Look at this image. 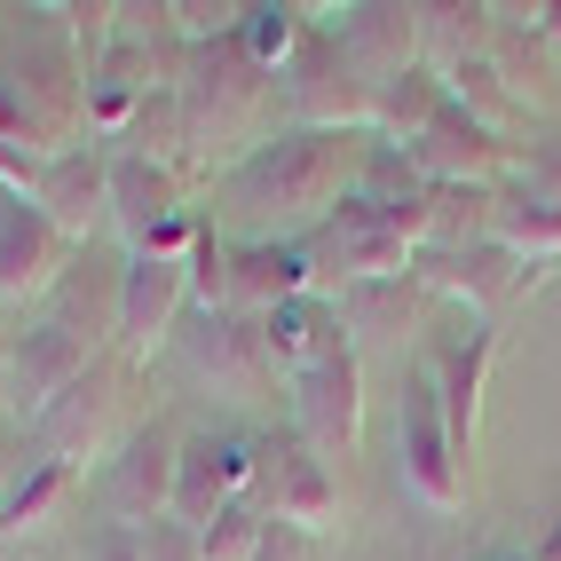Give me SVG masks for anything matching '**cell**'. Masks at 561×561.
Segmentation results:
<instances>
[{"instance_id": "1", "label": "cell", "mask_w": 561, "mask_h": 561, "mask_svg": "<svg viewBox=\"0 0 561 561\" xmlns=\"http://www.w3.org/2000/svg\"><path fill=\"white\" fill-rule=\"evenodd\" d=\"M380 151V135H317V127H285L270 142H253V151L230 167V198L238 206H261V214H332L371 167Z\"/></svg>"}, {"instance_id": "2", "label": "cell", "mask_w": 561, "mask_h": 561, "mask_svg": "<svg viewBox=\"0 0 561 561\" xmlns=\"http://www.w3.org/2000/svg\"><path fill=\"white\" fill-rule=\"evenodd\" d=\"M270 88H277V80L245 56L238 32H221V41H206V48L182 56L174 103H182V127H191V182H206L221 159L238 151V142H253Z\"/></svg>"}, {"instance_id": "3", "label": "cell", "mask_w": 561, "mask_h": 561, "mask_svg": "<svg viewBox=\"0 0 561 561\" xmlns=\"http://www.w3.org/2000/svg\"><path fill=\"white\" fill-rule=\"evenodd\" d=\"M127 403H135V364L119 348H103L80 380H71L41 420H32V459H64V467L88 474V459H111L135 435Z\"/></svg>"}, {"instance_id": "4", "label": "cell", "mask_w": 561, "mask_h": 561, "mask_svg": "<svg viewBox=\"0 0 561 561\" xmlns=\"http://www.w3.org/2000/svg\"><path fill=\"white\" fill-rule=\"evenodd\" d=\"M80 127H88V80L71 48H32L0 80V142H16L32 159H64L80 151Z\"/></svg>"}, {"instance_id": "5", "label": "cell", "mask_w": 561, "mask_h": 561, "mask_svg": "<svg viewBox=\"0 0 561 561\" xmlns=\"http://www.w3.org/2000/svg\"><path fill=\"white\" fill-rule=\"evenodd\" d=\"M285 80V111L293 127H317V135H371V111H380V80L341 48V32L309 24L293 64L277 71Z\"/></svg>"}, {"instance_id": "6", "label": "cell", "mask_w": 561, "mask_h": 561, "mask_svg": "<svg viewBox=\"0 0 561 561\" xmlns=\"http://www.w3.org/2000/svg\"><path fill=\"white\" fill-rule=\"evenodd\" d=\"M301 245H309L317 293H348V285H371V277H411V261H420L403 245V230L388 221V206L364 198V191H348L317 221V238H301Z\"/></svg>"}, {"instance_id": "7", "label": "cell", "mask_w": 561, "mask_h": 561, "mask_svg": "<svg viewBox=\"0 0 561 561\" xmlns=\"http://www.w3.org/2000/svg\"><path fill=\"white\" fill-rule=\"evenodd\" d=\"M182 443H191V435H182V427L167 420V411H159V420H135V435L103 459L95 499H103V514L119 522V530H151V522H174Z\"/></svg>"}, {"instance_id": "8", "label": "cell", "mask_w": 561, "mask_h": 561, "mask_svg": "<svg viewBox=\"0 0 561 561\" xmlns=\"http://www.w3.org/2000/svg\"><path fill=\"white\" fill-rule=\"evenodd\" d=\"M253 506L285 522V530H309L324 538L332 522H341V474H332L324 451H309L301 435H261L253 443Z\"/></svg>"}, {"instance_id": "9", "label": "cell", "mask_w": 561, "mask_h": 561, "mask_svg": "<svg viewBox=\"0 0 561 561\" xmlns=\"http://www.w3.org/2000/svg\"><path fill=\"white\" fill-rule=\"evenodd\" d=\"M396 474H403V491L420 499L427 514H459V506H467V459H459L451 427H443V396H435V380H427V364L403 380V420H396Z\"/></svg>"}, {"instance_id": "10", "label": "cell", "mask_w": 561, "mask_h": 561, "mask_svg": "<svg viewBox=\"0 0 561 561\" xmlns=\"http://www.w3.org/2000/svg\"><path fill=\"white\" fill-rule=\"evenodd\" d=\"M174 356H182V371H191L198 388L230 396V403H261L277 388V364H270V348H261V317H238V309L182 317Z\"/></svg>"}, {"instance_id": "11", "label": "cell", "mask_w": 561, "mask_h": 561, "mask_svg": "<svg viewBox=\"0 0 561 561\" xmlns=\"http://www.w3.org/2000/svg\"><path fill=\"white\" fill-rule=\"evenodd\" d=\"M182 317H191V277H182V261L127 253L119 293H111V348L127 364H151L159 348H174Z\"/></svg>"}, {"instance_id": "12", "label": "cell", "mask_w": 561, "mask_h": 561, "mask_svg": "<svg viewBox=\"0 0 561 561\" xmlns=\"http://www.w3.org/2000/svg\"><path fill=\"white\" fill-rule=\"evenodd\" d=\"M403 159L420 182H435V191H506V174H514V142L491 135L474 119V111L459 103H443L435 111V127L420 142H403Z\"/></svg>"}, {"instance_id": "13", "label": "cell", "mask_w": 561, "mask_h": 561, "mask_svg": "<svg viewBox=\"0 0 561 561\" xmlns=\"http://www.w3.org/2000/svg\"><path fill=\"white\" fill-rule=\"evenodd\" d=\"M411 277L427 285V301H459V309H474L482 324H491L499 309H514L522 293H530L538 270L522 253H506L499 238H482V245H459V253H420Z\"/></svg>"}, {"instance_id": "14", "label": "cell", "mask_w": 561, "mask_h": 561, "mask_svg": "<svg viewBox=\"0 0 561 561\" xmlns=\"http://www.w3.org/2000/svg\"><path fill=\"white\" fill-rule=\"evenodd\" d=\"M103 348H95V332H80V324H64V317H41V324H24L16 341H9V396H16V411H24V427L41 420V411L80 380V371L95 364Z\"/></svg>"}, {"instance_id": "15", "label": "cell", "mask_w": 561, "mask_h": 561, "mask_svg": "<svg viewBox=\"0 0 561 561\" xmlns=\"http://www.w3.org/2000/svg\"><path fill=\"white\" fill-rule=\"evenodd\" d=\"M293 435L324 459H348L364 443V364H356V348L293 380Z\"/></svg>"}, {"instance_id": "16", "label": "cell", "mask_w": 561, "mask_h": 561, "mask_svg": "<svg viewBox=\"0 0 561 561\" xmlns=\"http://www.w3.org/2000/svg\"><path fill=\"white\" fill-rule=\"evenodd\" d=\"M491 356H499V332L482 324V317L451 324V332H443V341L427 348V380H435V396H443V427H451L459 459H474V427H482V380H491Z\"/></svg>"}, {"instance_id": "17", "label": "cell", "mask_w": 561, "mask_h": 561, "mask_svg": "<svg viewBox=\"0 0 561 561\" xmlns=\"http://www.w3.org/2000/svg\"><path fill=\"white\" fill-rule=\"evenodd\" d=\"M71 253L80 245H71L41 206L9 198L0 206V309H24V301H41V293H56Z\"/></svg>"}, {"instance_id": "18", "label": "cell", "mask_w": 561, "mask_h": 561, "mask_svg": "<svg viewBox=\"0 0 561 561\" xmlns=\"http://www.w3.org/2000/svg\"><path fill=\"white\" fill-rule=\"evenodd\" d=\"M182 214H191V174L159 167V159H135V151H111V230L127 238V253H142Z\"/></svg>"}, {"instance_id": "19", "label": "cell", "mask_w": 561, "mask_h": 561, "mask_svg": "<svg viewBox=\"0 0 561 561\" xmlns=\"http://www.w3.org/2000/svg\"><path fill=\"white\" fill-rule=\"evenodd\" d=\"M253 499V443L245 435H191L182 443V474H174V522L182 530H206L221 506Z\"/></svg>"}, {"instance_id": "20", "label": "cell", "mask_w": 561, "mask_h": 561, "mask_svg": "<svg viewBox=\"0 0 561 561\" xmlns=\"http://www.w3.org/2000/svg\"><path fill=\"white\" fill-rule=\"evenodd\" d=\"M32 206H41L71 245H95L111 230V151H103V142H80V151L48 159L41 198H32Z\"/></svg>"}, {"instance_id": "21", "label": "cell", "mask_w": 561, "mask_h": 561, "mask_svg": "<svg viewBox=\"0 0 561 561\" xmlns=\"http://www.w3.org/2000/svg\"><path fill=\"white\" fill-rule=\"evenodd\" d=\"M261 348H270V364L285 371V380H301V371L332 364V356H348V324H341V301L332 293H301V301H285L261 317Z\"/></svg>"}, {"instance_id": "22", "label": "cell", "mask_w": 561, "mask_h": 561, "mask_svg": "<svg viewBox=\"0 0 561 561\" xmlns=\"http://www.w3.org/2000/svg\"><path fill=\"white\" fill-rule=\"evenodd\" d=\"M301 293H317L309 245H277V238L230 245V309L238 317H270L285 301H301Z\"/></svg>"}, {"instance_id": "23", "label": "cell", "mask_w": 561, "mask_h": 561, "mask_svg": "<svg viewBox=\"0 0 561 561\" xmlns=\"http://www.w3.org/2000/svg\"><path fill=\"white\" fill-rule=\"evenodd\" d=\"M341 48L371 71V80H396V71L420 64V9H396V0L341 9Z\"/></svg>"}, {"instance_id": "24", "label": "cell", "mask_w": 561, "mask_h": 561, "mask_svg": "<svg viewBox=\"0 0 561 561\" xmlns=\"http://www.w3.org/2000/svg\"><path fill=\"white\" fill-rule=\"evenodd\" d=\"M499 48V9H482V0H427L420 9V64L427 71H467Z\"/></svg>"}, {"instance_id": "25", "label": "cell", "mask_w": 561, "mask_h": 561, "mask_svg": "<svg viewBox=\"0 0 561 561\" xmlns=\"http://www.w3.org/2000/svg\"><path fill=\"white\" fill-rule=\"evenodd\" d=\"M332 301H341L348 341H403V332H420V317H427V285L420 277H371V285L332 293Z\"/></svg>"}, {"instance_id": "26", "label": "cell", "mask_w": 561, "mask_h": 561, "mask_svg": "<svg viewBox=\"0 0 561 561\" xmlns=\"http://www.w3.org/2000/svg\"><path fill=\"white\" fill-rule=\"evenodd\" d=\"M71 499H80V467H64V459H24V467L9 474V491H0V538L48 530Z\"/></svg>"}, {"instance_id": "27", "label": "cell", "mask_w": 561, "mask_h": 561, "mask_svg": "<svg viewBox=\"0 0 561 561\" xmlns=\"http://www.w3.org/2000/svg\"><path fill=\"white\" fill-rule=\"evenodd\" d=\"M443 103H451V80H443V71H427V64H411V71H396V80H380L371 135H380L388 151H403V142H420V135L435 127Z\"/></svg>"}, {"instance_id": "28", "label": "cell", "mask_w": 561, "mask_h": 561, "mask_svg": "<svg viewBox=\"0 0 561 561\" xmlns=\"http://www.w3.org/2000/svg\"><path fill=\"white\" fill-rule=\"evenodd\" d=\"M499 245L522 253L538 270V261H561V206L530 198L522 182H506V198H499Z\"/></svg>"}, {"instance_id": "29", "label": "cell", "mask_w": 561, "mask_h": 561, "mask_svg": "<svg viewBox=\"0 0 561 561\" xmlns=\"http://www.w3.org/2000/svg\"><path fill=\"white\" fill-rule=\"evenodd\" d=\"M301 32H309V9H285V0H261V9H245V16H238V41H245V56H253L261 71H270V80L293 64Z\"/></svg>"}, {"instance_id": "30", "label": "cell", "mask_w": 561, "mask_h": 561, "mask_svg": "<svg viewBox=\"0 0 561 561\" xmlns=\"http://www.w3.org/2000/svg\"><path fill=\"white\" fill-rule=\"evenodd\" d=\"M451 103L459 111H474L491 135H514V119H522V103L506 95V71H499V56H482V64H467V71H451Z\"/></svg>"}, {"instance_id": "31", "label": "cell", "mask_w": 561, "mask_h": 561, "mask_svg": "<svg viewBox=\"0 0 561 561\" xmlns=\"http://www.w3.org/2000/svg\"><path fill=\"white\" fill-rule=\"evenodd\" d=\"M182 277H191V317H221V309H230V238H214V221L198 230Z\"/></svg>"}, {"instance_id": "32", "label": "cell", "mask_w": 561, "mask_h": 561, "mask_svg": "<svg viewBox=\"0 0 561 561\" xmlns=\"http://www.w3.org/2000/svg\"><path fill=\"white\" fill-rule=\"evenodd\" d=\"M261 530H270V514H261L253 499L221 506L206 530H198V561H253V553H261Z\"/></svg>"}, {"instance_id": "33", "label": "cell", "mask_w": 561, "mask_h": 561, "mask_svg": "<svg viewBox=\"0 0 561 561\" xmlns=\"http://www.w3.org/2000/svg\"><path fill=\"white\" fill-rule=\"evenodd\" d=\"M41 174H48V159H32V151H16V142H0V191L9 198H41Z\"/></svg>"}, {"instance_id": "34", "label": "cell", "mask_w": 561, "mask_h": 561, "mask_svg": "<svg viewBox=\"0 0 561 561\" xmlns=\"http://www.w3.org/2000/svg\"><path fill=\"white\" fill-rule=\"evenodd\" d=\"M142 561H198V530H182V522H151V530H142Z\"/></svg>"}, {"instance_id": "35", "label": "cell", "mask_w": 561, "mask_h": 561, "mask_svg": "<svg viewBox=\"0 0 561 561\" xmlns=\"http://www.w3.org/2000/svg\"><path fill=\"white\" fill-rule=\"evenodd\" d=\"M253 561H317V538H309V530H285V522H270Z\"/></svg>"}, {"instance_id": "36", "label": "cell", "mask_w": 561, "mask_h": 561, "mask_svg": "<svg viewBox=\"0 0 561 561\" xmlns=\"http://www.w3.org/2000/svg\"><path fill=\"white\" fill-rule=\"evenodd\" d=\"M88 561H142V530H119V522H103L88 538Z\"/></svg>"}, {"instance_id": "37", "label": "cell", "mask_w": 561, "mask_h": 561, "mask_svg": "<svg viewBox=\"0 0 561 561\" xmlns=\"http://www.w3.org/2000/svg\"><path fill=\"white\" fill-rule=\"evenodd\" d=\"M522 191L546 198V206H561V151H538L530 167H522Z\"/></svg>"}, {"instance_id": "38", "label": "cell", "mask_w": 561, "mask_h": 561, "mask_svg": "<svg viewBox=\"0 0 561 561\" xmlns=\"http://www.w3.org/2000/svg\"><path fill=\"white\" fill-rule=\"evenodd\" d=\"M16 467H24V451H16L9 435H0V491H9V474H16Z\"/></svg>"}, {"instance_id": "39", "label": "cell", "mask_w": 561, "mask_h": 561, "mask_svg": "<svg viewBox=\"0 0 561 561\" xmlns=\"http://www.w3.org/2000/svg\"><path fill=\"white\" fill-rule=\"evenodd\" d=\"M9 341H16V332H9V309H0V356H9Z\"/></svg>"}, {"instance_id": "40", "label": "cell", "mask_w": 561, "mask_h": 561, "mask_svg": "<svg viewBox=\"0 0 561 561\" xmlns=\"http://www.w3.org/2000/svg\"><path fill=\"white\" fill-rule=\"evenodd\" d=\"M538 561H561V530H553V546H546V553H538Z\"/></svg>"}, {"instance_id": "41", "label": "cell", "mask_w": 561, "mask_h": 561, "mask_svg": "<svg viewBox=\"0 0 561 561\" xmlns=\"http://www.w3.org/2000/svg\"><path fill=\"white\" fill-rule=\"evenodd\" d=\"M546 16H561V9H546Z\"/></svg>"}]
</instances>
